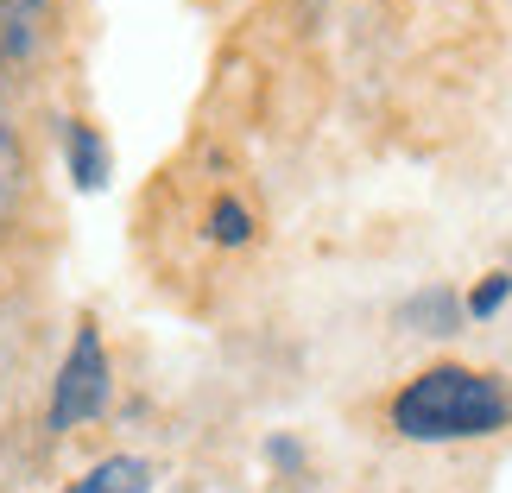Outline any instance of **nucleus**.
<instances>
[{"mask_svg":"<svg viewBox=\"0 0 512 493\" xmlns=\"http://www.w3.org/2000/svg\"><path fill=\"white\" fill-rule=\"evenodd\" d=\"M386 430L405 443H487L512 430V373H481L462 361L418 367L386 399Z\"/></svg>","mask_w":512,"mask_h":493,"instance_id":"f257e3e1","label":"nucleus"},{"mask_svg":"<svg viewBox=\"0 0 512 493\" xmlns=\"http://www.w3.org/2000/svg\"><path fill=\"white\" fill-rule=\"evenodd\" d=\"M114 399V361H108V342H102V323L83 317L57 361V380H51V405H45V430L51 437H70V430L95 424Z\"/></svg>","mask_w":512,"mask_h":493,"instance_id":"f03ea898","label":"nucleus"},{"mask_svg":"<svg viewBox=\"0 0 512 493\" xmlns=\"http://www.w3.org/2000/svg\"><path fill=\"white\" fill-rule=\"evenodd\" d=\"M57 38V0H0V102L26 89Z\"/></svg>","mask_w":512,"mask_h":493,"instance_id":"7ed1b4c3","label":"nucleus"},{"mask_svg":"<svg viewBox=\"0 0 512 493\" xmlns=\"http://www.w3.org/2000/svg\"><path fill=\"white\" fill-rule=\"evenodd\" d=\"M57 140H64V177L76 190H102L114 177V152L102 140V127L83 121V114H70L64 127H57Z\"/></svg>","mask_w":512,"mask_h":493,"instance_id":"20e7f679","label":"nucleus"},{"mask_svg":"<svg viewBox=\"0 0 512 493\" xmlns=\"http://www.w3.org/2000/svg\"><path fill=\"white\" fill-rule=\"evenodd\" d=\"M399 329L405 335H462L468 329V310H462V291H449V285H418L411 298L399 304Z\"/></svg>","mask_w":512,"mask_h":493,"instance_id":"39448f33","label":"nucleus"},{"mask_svg":"<svg viewBox=\"0 0 512 493\" xmlns=\"http://www.w3.org/2000/svg\"><path fill=\"white\" fill-rule=\"evenodd\" d=\"M26 190H32V152H26V140H19L13 121H0V241L19 228Z\"/></svg>","mask_w":512,"mask_h":493,"instance_id":"423d86ee","label":"nucleus"},{"mask_svg":"<svg viewBox=\"0 0 512 493\" xmlns=\"http://www.w3.org/2000/svg\"><path fill=\"white\" fill-rule=\"evenodd\" d=\"M152 468L146 456H108V462H95L89 475H76L70 487H57V493H152Z\"/></svg>","mask_w":512,"mask_h":493,"instance_id":"0eeeda50","label":"nucleus"},{"mask_svg":"<svg viewBox=\"0 0 512 493\" xmlns=\"http://www.w3.org/2000/svg\"><path fill=\"white\" fill-rule=\"evenodd\" d=\"M203 234H209L215 247H247V241H253V209L241 203V196L222 190V196L209 203V228H203Z\"/></svg>","mask_w":512,"mask_h":493,"instance_id":"6e6552de","label":"nucleus"},{"mask_svg":"<svg viewBox=\"0 0 512 493\" xmlns=\"http://www.w3.org/2000/svg\"><path fill=\"white\" fill-rule=\"evenodd\" d=\"M506 304H512V272H506V266L481 272V279L462 291V310H468V323H494Z\"/></svg>","mask_w":512,"mask_h":493,"instance_id":"1a4fd4ad","label":"nucleus"}]
</instances>
